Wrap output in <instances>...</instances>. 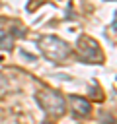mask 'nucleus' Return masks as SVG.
Wrapping results in <instances>:
<instances>
[{
    "label": "nucleus",
    "mask_w": 117,
    "mask_h": 124,
    "mask_svg": "<svg viewBox=\"0 0 117 124\" xmlns=\"http://www.w3.org/2000/svg\"><path fill=\"white\" fill-rule=\"evenodd\" d=\"M76 56L84 64H103L105 54L99 43L90 35H80L76 41Z\"/></svg>",
    "instance_id": "7ed1b4c3"
},
{
    "label": "nucleus",
    "mask_w": 117,
    "mask_h": 124,
    "mask_svg": "<svg viewBox=\"0 0 117 124\" xmlns=\"http://www.w3.org/2000/svg\"><path fill=\"white\" fill-rule=\"evenodd\" d=\"M37 48L43 54V58H47L53 64H60L72 54V46L57 35H41L37 41Z\"/></svg>",
    "instance_id": "f257e3e1"
},
{
    "label": "nucleus",
    "mask_w": 117,
    "mask_h": 124,
    "mask_svg": "<svg viewBox=\"0 0 117 124\" xmlns=\"http://www.w3.org/2000/svg\"><path fill=\"white\" fill-rule=\"evenodd\" d=\"M35 101L39 108L49 116V118H60L66 112V97L51 87H43L35 91Z\"/></svg>",
    "instance_id": "f03ea898"
},
{
    "label": "nucleus",
    "mask_w": 117,
    "mask_h": 124,
    "mask_svg": "<svg viewBox=\"0 0 117 124\" xmlns=\"http://www.w3.org/2000/svg\"><path fill=\"white\" fill-rule=\"evenodd\" d=\"M107 2H113V0H107Z\"/></svg>",
    "instance_id": "423d86ee"
},
{
    "label": "nucleus",
    "mask_w": 117,
    "mask_h": 124,
    "mask_svg": "<svg viewBox=\"0 0 117 124\" xmlns=\"http://www.w3.org/2000/svg\"><path fill=\"white\" fill-rule=\"evenodd\" d=\"M12 48H14V39H12V35H10L8 31L0 29V50L10 52Z\"/></svg>",
    "instance_id": "39448f33"
},
{
    "label": "nucleus",
    "mask_w": 117,
    "mask_h": 124,
    "mask_svg": "<svg viewBox=\"0 0 117 124\" xmlns=\"http://www.w3.org/2000/svg\"><path fill=\"white\" fill-rule=\"evenodd\" d=\"M66 108H70V114L74 118H88L92 116V103L86 97L80 95H68L66 97Z\"/></svg>",
    "instance_id": "20e7f679"
}]
</instances>
